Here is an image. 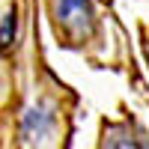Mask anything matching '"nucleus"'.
<instances>
[{
	"mask_svg": "<svg viewBox=\"0 0 149 149\" xmlns=\"http://www.w3.org/2000/svg\"><path fill=\"white\" fill-rule=\"evenodd\" d=\"M54 21L63 27V33L84 39L95 27V12L90 0H54Z\"/></svg>",
	"mask_w": 149,
	"mask_h": 149,
	"instance_id": "1",
	"label": "nucleus"
},
{
	"mask_svg": "<svg viewBox=\"0 0 149 149\" xmlns=\"http://www.w3.org/2000/svg\"><path fill=\"white\" fill-rule=\"evenodd\" d=\"M146 54H149V42H146Z\"/></svg>",
	"mask_w": 149,
	"mask_h": 149,
	"instance_id": "2",
	"label": "nucleus"
}]
</instances>
